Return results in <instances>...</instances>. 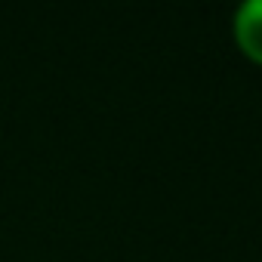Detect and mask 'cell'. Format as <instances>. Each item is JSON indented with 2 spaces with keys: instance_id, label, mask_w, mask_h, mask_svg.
Here are the masks:
<instances>
[{
  "instance_id": "obj_1",
  "label": "cell",
  "mask_w": 262,
  "mask_h": 262,
  "mask_svg": "<svg viewBox=\"0 0 262 262\" xmlns=\"http://www.w3.org/2000/svg\"><path fill=\"white\" fill-rule=\"evenodd\" d=\"M234 37L241 43V50L262 65V0H250L237 10L234 19Z\"/></svg>"
}]
</instances>
